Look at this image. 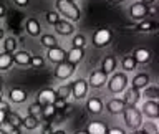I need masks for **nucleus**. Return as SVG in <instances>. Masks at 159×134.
Masks as SVG:
<instances>
[{"mask_svg":"<svg viewBox=\"0 0 159 134\" xmlns=\"http://www.w3.org/2000/svg\"><path fill=\"white\" fill-rule=\"evenodd\" d=\"M84 58V48H71L66 51V61L71 65H78Z\"/></svg>","mask_w":159,"mask_h":134,"instance_id":"23","label":"nucleus"},{"mask_svg":"<svg viewBox=\"0 0 159 134\" xmlns=\"http://www.w3.org/2000/svg\"><path fill=\"white\" fill-rule=\"evenodd\" d=\"M3 50H5V53H15L17 51V40H15L13 37H8V38H5V42H3Z\"/></svg>","mask_w":159,"mask_h":134,"instance_id":"34","label":"nucleus"},{"mask_svg":"<svg viewBox=\"0 0 159 134\" xmlns=\"http://www.w3.org/2000/svg\"><path fill=\"white\" fill-rule=\"evenodd\" d=\"M109 2H113V3H121V2H124V0H109Z\"/></svg>","mask_w":159,"mask_h":134,"instance_id":"51","label":"nucleus"},{"mask_svg":"<svg viewBox=\"0 0 159 134\" xmlns=\"http://www.w3.org/2000/svg\"><path fill=\"white\" fill-rule=\"evenodd\" d=\"M108 126H106V123H103V121H91V123H88V126H86V131L88 134H108Z\"/></svg>","mask_w":159,"mask_h":134,"instance_id":"21","label":"nucleus"},{"mask_svg":"<svg viewBox=\"0 0 159 134\" xmlns=\"http://www.w3.org/2000/svg\"><path fill=\"white\" fill-rule=\"evenodd\" d=\"M5 118H7V113H5V111H0V124L5 123Z\"/></svg>","mask_w":159,"mask_h":134,"instance_id":"48","label":"nucleus"},{"mask_svg":"<svg viewBox=\"0 0 159 134\" xmlns=\"http://www.w3.org/2000/svg\"><path fill=\"white\" fill-rule=\"evenodd\" d=\"M106 111L109 114H113V116H119V114H123V111L126 109V104H124L123 98H111L106 101Z\"/></svg>","mask_w":159,"mask_h":134,"instance_id":"13","label":"nucleus"},{"mask_svg":"<svg viewBox=\"0 0 159 134\" xmlns=\"http://www.w3.org/2000/svg\"><path fill=\"white\" fill-rule=\"evenodd\" d=\"M57 98H61V99H68L71 96V83H66V84H61V86H58L57 89Z\"/></svg>","mask_w":159,"mask_h":134,"instance_id":"30","label":"nucleus"},{"mask_svg":"<svg viewBox=\"0 0 159 134\" xmlns=\"http://www.w3.org/2000/svg\"><path fill=\"white\" fill-rule=\"evenodd\" d=\"M141 96L144 99H154V101H157L159 99V86H156V84H149V86H146L141 91Z\"/></svg>","mask_w":159,"mask_h":134,"instance_id":"26","label":"nucleus"},{"mask_svg":"<svg viewBox=\"0 0 159 134\" xmlns=\"http://www.w3.org/2000/svg\"><path fill=\"white\" fill-rule=\"evenodd\" d=\"M123 121L126 124V127H129L131 131H136V129H141L144 116L141 109H138L136 106H126V109L123 111Z\"/></svg>","mask_w":159,"mask_h":134,"instance_id":"2","label":"nucleus"},{"mask_svg":"<svg viewBox=\"0 0 159 134\" xmlns=\"http://www.w3.org/2000/svg\"><path fill=\"white\" fill-rule=\"evenodd\" d=\"M121 68L124 69V73H131L134 69H138V63L133 58V55H126L121 58Z\"/></svg>","mask_w":159,"mask_h":134,"instance_id":"25","label":"nucleus"},{"mask_svg":"<svg viewBox=\"0 0 159 134\" xmlns=\"http://www.w3.org/2000/svg\"><path fill=\"white\" fill-rule=\"evenodd\" d=\"M47 58H48L52 63H55V65L63 63V61H66V51H65L63 48H60V47L50 48L48 51H47Z\"/></svg>","mask_w":159,"mask_h":134,"instance_id":"17","label":"nucleus"},{"mask_svg":"<svg viewBox=\"0 0 159 134\" xmlns=\"http://www.w3.org/2000/svg\"><path fill=\"white\" fill-rule=\"evenodd\" d=\"M139 2L144 3V5H148V7H149V5H154V3H156V0H139Z\"/></svg>","mask_w":159,"mask_h":134,"instance_id":"46","label":"nucleus"},{"mask_svg":"<svg viewBox=\"0 0 159 134\" xmlns=\"http://www.w3.org/2000/svg\"><path fill=\"white\" fill-rule=\"evenodd\" d=\"M111 42H113V32L109 28H106V27L98 28L96 32L93 33V45L96 48H104V47H108Z\"/></svg>","mask_w":159,"mask_h":134,"instance_id":"4","label":"nucleus"},{"mask_svg":"<svg viewBox=\"0 0 159 134\" xmlns=\"http://www.w3.org/2000/svg\"><path fill=\"white\" fill-rule=\"evenodd\" d=\"M75 69H76V65H71V63H68V61L58 63L57 68H55V78L65 81V79H68V78L73 76Z\"/></svg>","mask_w":159,"mask_h":134,"instance_id":"7","label":"nucleus"},{"mask_svg":"<svg viewBox=\"0 0 159 134\" xmlns=\"http://www.w3.org/2000/svg\"><path fill=\"white\" fill-rule=\"evenodd\" d=\"M8 134H22V132H20V127H10Z\"/></svg>","mask_w":159,"mask_h":134,"instance_id":"47","label":"nucleus"},{"mask_svg":"<svg viewBox=\"0 0 159 134\" xmlns=\"http://www.w3.org/2000/svg\"><path fill=\"white\" fill-rule=\"evenodd\" d=\"M148 17H157V5H149L148 7Z\"/></svg>","mask_w":159,"mask_h":134,"instance_id":"41","label":"nucleus"},{"mask_svg":"<svg viewBox=\"0 0 159 134\" xmlns=\"http://www.w3.org/2000/svg\"><path fill=\"white\" fill-rule=\"evenodd\" d=\"M5 13H7V8H5V5H3V3H0V18H3V17H5Z\"/></svg>","mask_w":159,"mask_h":134,"instance_id":"45","label":"nucleus"},{"mask_svg":"<svg viewBox=\"0 0 159 134\" xmlns=\"http://www.w3.org/2000/svg\"><path fill=\"white\" fill-rule=\"evenodd\" d=\"M108 134H128V132L124 131L123 127H119V126H114V127H109V129H108Z\"/></svg>","mask_w":159,"mask_h":134,"instance_id":"40","label":"nucleus"},{"mask_svg":"<svg viewBox=\"0 0 159 134\" xmlns=\"http://www.w3.org/2000/svg\"><path fill=\"white\" fill-rule=\"evenodd\" d=\"M15 5H18V7H27V5L30 3V0H13Z\"/></svg>","mask_w":159,"mask_h":134,"instance_id":"43","label":"nucleus"},{"mask_svg":"<svg viewBox=\"0 0 159 134\" xmlns=\"http://www.w3.org/2000/svg\"><path fill=\"white\" fill-rule=\"evenodd\" d=\"M0 134H8L7 131H3V129H0Z\"/></svg>","mask_w":159,"mask_h":134,"instance_id":"55","label":"nucleus"},{"mask_svg":"<svg viewBox=\"0 0 159 134\" xmlns=\"http://www.w3.org/2000/svg\"><path fill=\"white\" fill-rule=\"evenodd\" d=\"M141 89H136L133 86H128L124 89V94H123V101L126 106H136V104L141 101Z\"/></svg>","mask_w":159,"mask_h":134,"instance_id":"12","label":"nucleus"},{"mask_svg":"<svg viewBox=\"0 0 159 134\" xmlns=\"http://www.w3.org/2000/svg\"><path fill=\"white\" fill-rule=\"evenodd\" d=\"M129 83H131L133 88L141 89V91H143V89L146 88V86H149V84H151V76H149L148 73L141 71V73H136V74H134L133 79H131Z\"/></svg>","mask_w":159,"mask_h":134,"instance_id":"14","label":"nucleus"},{"mask_svg":"<svg viewBox=\"0 0 159 134\" xmlns=\"http://www.w3.org/2000/svg\"><path fill=\"white\" fill-rule=\"evenodd\" d=\"M131 55H133V58L136 60L138 65H148L152 60V51H151V50H148V48H143V47L136 48Z\"/></svg>","mask_w":159,"mask_h":134,"instance_id":"15","label":"nucleus"},{"mask_svg":"<svg viewBox=\"0 0 159 134\" xmlns=\"http://www.w3.org/2000/svg\"><path fill=\"white\" fill-rule=\"evenodd\" d=\"M71 2H75V0H71Z\"/></svg>","mask_w":159,"mask_h":134,"instance_id":"57","label":"nucleus"},{"mask_svg":"<svg viewBox=\"0 0 159 134\" xmlns=\"http://www.w3.org/2000/svg\"><path fill=\"white\" fill-rule=\"evenodd\" d=\"M53 106L57 108V111H61V109H65V108L68 106V104H66V99L57 98V99H55V103H53Z\"/></svg>","mask_w":159,"mask_h":134,"instance_id":"39","label":"nucleus"},{"mask_svg":"<svg viewBox=\"0 0 159 134\" xmlns=\"http://www.w3.org/2000/svg\"><path fill=\"white\" fill-rule=\"evenodd\" d=\"M57 12L60 15H63L65 20H70V22H80L81 18V10L75 2L71 0H57Z\"/></svg>","mask_w":159,"mask_h":134,"instance_id":"1","label":"nucleus"},{"mask_svg":"<svg viewBox=\"0 0 159 134\" xmlns=\"http://www.w3.org/2000/svg\"><path fill=\"white\" fill-rule=\"evenodd\" d=\"M12 58H13V63L18 65V66H28L30 60H32V53L25 51V50H20V51H15L12 55Z\"/></svg>","mask_w":159,"mask_h":134,"instance_id":"22","label":"nucleus"},{"mask_svg":"<svg viewBox=\"0 0 159 134\" xmlns=\"http://www.w3.org/2000/svg\"><path fill=\"white\" fill-rule=\"evenodd\" d=\"M129 84V78L124 71H114L111 74V78H108V91L111 94H119V93H124V89L128 88Z\"/></svg>","mask_w":159,"mask_h":134,"instance_id":"3","label":"nucleus"},{"mask_svg":"<svg viewBox=\"0 0 159 134\" xmlns=\"http://www.w3.org/2000/svg\"><path fill=\"white\" fill-rule=\"evenodd\" d=\"M75 134H88V132H86V131H76Z\"/></svg>","mask_w":159,"mask_h":134,"instance_id":"54","label":"nucleus"},{"mask_svg":"<svg viewBox=\"0 0 159 134\" xmlns=\"http://www.w3.org/2000/svg\"><path fill=\"white\" fill-rule=\"evenodd\" d=\"M45 63V60L40 56V55H32V60H30V66L33 68H42Z\"/></svg>","mask_w":159,"mask_h":134,"instance_id":"38","label":"nucleus"},{"mask_svg":"<svg viewBox=\"0 0 159 134\" xmlns=\"http://www.w3.org/2000/svg\"><path fill=\"white\" fill-rule=\"evenodd\" d=\"M42 134H53V127H52V124H47V126L43 127V131H42Z\"/></svg>","mask_w":159,"mask_h":134,"instance_id":"44","label":"nucleus"},{"mask_svg":"<svg viewBox=\"0 0 159 134\" xmlns=\"http://www.w3.org/2000/svg\"><path fill=\"white\" fill-rule=\"evenodd\" d=\"M133 30L138 33H152L156 30H159V22L157 20H152V18H144L134 25Z\"/></svg>","mask_w":159,"mask_h":134,"instance_id":"9","label":"nucleus"},{"mask_svg":"<svg viewBox=\"0 0 159 134\" xmlns=\"http://www.w3.org/2000/svg\"><path fill=\"white\" fill-rule=\"evenodd\" d=\"M133 134H146V132H144V131H143V129H136V131H134Z\"/></svg>","mask_w":159,"mask_h":134,"instance_id":"50","label":"nucleus"},{"mask_svg":"<svg viewBox=\"0 0 159 134\" xmlns=\"http://www.w3.org/2000/svg\"><path fill=\"white\" fill-rule=\"evenodd\" d=\"M103 109H104V103H103L101 98L93 96V98H89L88 101H86V111H88L89 114H93V116L101 114Z\"/></svg>","mask_w":159,"mask_h":134,"instance_id":"16","label":"nucleus"},{"mask_svg":"<svg viewBox=\"0 0 159 134\" xmlns=\"http://www.w3.org/2000/svg\"><path fill=\"white\" fill-rule=\"evenodd\" d=\"M157 17H159V5H157Z\"/></svg>","mask_w":159,"mask_h":134,"instance_id":"56","label":"nucleus"},{"mask_svg":"<svg viewBox=\"0 0 159 134\" xmlns=\"http://www.w3.org/2000/svg\"><path fill=\"white\" fill-rule=\"evenodd\" d=\"M141 129L146 134H159V124L156 121H152V119H151V121H144Z\"/></svg>","mask_w":159,"mask_h":134,"instance_id":"31","label":"nucleus"},{"mask_svg":"<svg viewBox=\"0 0 159 134\" xmlns=\"http://www.w3.org/2000/svg\"><path fill=\"white\" fill-rule=\"evenodd\" d=\"M22 121H23V118H20V114L13 113V111H8L7 118H5V123H7L10 127H20L22 126Z\"/></svg>","mask_w":159,"mask_h":134,"instance_id":"27","label":"nucleus"},{"mask_svg":"<svg viewBox=\"0 0 159 134\" xmlns=\"http://www.w3.org/2000/svg\"><path fill=\"white\" fill-rule=\"evenodd\" d=\"M25 27H27L28 35H32V37H40L42 35V25H40V22L37 18H28Z\"/></svg>","mask_w":159,"mask_h":134,"instance_id":"24","label":"nucleus"},{"mask_svg":"<svg viewBox=\"0 0 159 134\" xmlns=\"http://www.w3.org/2000/svg\"><path fill=\"white\" fill-rule=\"evenodd\" d=\"M45 18H47V22H48L50 25H55V23L60 22V13L55 12V10H50V12L45 13Z\"/></svg>","mask_w":159,"mask_h":134,"instance_id":"37","label":"nucleus"},{"mask_svg":"<svg viewBox=\"0 0 159 134\" xmlns=\"http://www.w3.org/2000/svg\"><path fill=\"white\" fill-rule=\"evenodd\" d=\"M55 32L58 35H61V37H68V35H71L75 32V25L73 22H70V20H60L58 23L53 25Z\"/></svg>","mask_w":159,"mask_h":134,"instance_id":"18","label":"nucleus"},{"mask_svg":"<svg viewBox=\"0 0 159 134\" xmlns=\"http://www.w3.org/2000/svg\"><path fill=\"white\" fill-rule=\"evenodd\" d=\"M88 86L89 88H93V89H99V88H103V86H106V83H108V74L103 71V69H94V71L89 73V76H88Z\"/></svg>","mask_w":159,"mask_h":134,"instance_id":"5","label":"nucleus"},{"mask_svg":"<svg viewBox=\"0 0 159 134\" xmlns=\"http://www.w3.org/2000/svg\"><path fill=\"white\" fill-rule=\"evenodd\" d=\"M84 45H86V37L81 33L75 35L71 40V48H84Z\"/></svg>","mask_w":159,"mask_h":134,"instance_id":"35","label":"nucleus"},{"mask_svg":"<svg viewBox=\"0 0 159 134\" xmlns=\"http://www.w3.org/2000/svg\"><path fill=\"white\" fill-rule=\"evenodd\" d=\"M141 113L148 119H159V103L154 99H144L141 104Z\"/></svg>","mask_w":159,"mask_h":134,"instance_id":"6","label":"nucleus"},{"mask_svg":"<svg viewBox=\"0 0 159 134\" xmlns=\"http://www.w3.org/2000/svg\"><path fill=\"white\" fill-rule=\"evenodd\" d=\"M116 68H118V58H116V56H113V55H108V56L103 58V61H101V69L108 74V76L116 71Z\"/></svg>","mask_w":159,"mask_h":134,"instance_id":"19","label":"nucleus"},{"mask_svg":"<svg viewBox=\"0 0 159 134\" xmlns=\"http://www.w3.org/2000/svg\"><path fill=\"white\" fill-rule=\"evenodd\" d=\"M55 99H57V91L52 88H45L40 89L37 93V103L40 106H48V104H53Z\"/></svg>","mask_w":159,"mask_h":134,"instance_id":"11","label":"nucleus"},{"mask_svg":"<svg viewBox=\"0 0 159 134\" xmlns=\"http://www.w3.org/2000/svg\"><path fill=\"white\" fill-rule=\"evenodd\" d=\"M13 65V58L10 53H0V71H7V69Z\"/></svg>","mask_w":159,"mask_h":134,"instance_id":"29","label":"nucleus"},{"mask_svg":"<svg viewBox=\"0 0 159 134\" xmlns=\"http://www.w3.org/2000/svg\"><path fill=\"white\" fill-rule=\"evenodd\" d=\"M3 38V28H0V40Z\"/></svg>","mask_w":159,"mask_h":134,"instance_id":"53","label":"nucleus"},{"mask_svg":"<svg viewBox=\"0 0 159 134\" xmlns=\"http://www.w3.org/2000/svg\"><path fill=\"white\" fill-rule=\"evenodd\" d=\"M22 126L25 129H28V131H33V129L38 127V119L33 118V116H30V114H27V116L23 118V121H22Z\"/></svg>","mask_w":159,"mask_h":134,"instance_id":"32","label":"nucleus"},{"mask_svg":"<svg viewBox=\"0 0 159 134\" xmlns=\"http://www.w3.org/2000/svg\"><path fill=\"white\" fill-rule=\"evenodd\" d=\"M88 89H89V86H88L86 79L78 78L76 81L71 83V96L75 99H78V101H80V99H84V98H86V94H88Z\"/></svg>","mask_w":159,"mask_h":134,"instance_id":"8","label":"nucleus"},{"mask_svg":"<svg viewBox=\"0 0 159 134\" xmlns=\"http://www.w3.org/2000/svg\"><path fill=\"white\" fill-rule=\"evenodd\" d=\"M128 15H129V18L141 22V20H144V18L148 17V5H144V3H141V2H136V3L129 5Z\"/></svg>","mask_w":159,"mask_h":134,"instance_id":"10","label":"nucleus"},{"mask_svg":"<svg viewBox=\"0 0 159 134\" xmlns=\"http://www.w3.org/2000/svg\"><path fill=\"white\" fill-rule=\"evenodd\" d=\"M55 114H57V108L53 106V104H48V106H43L42 109V118L45 119V121H52V119L55 118Z\"/></svg>","mask_w":159,"mask_h":134,"instance_id":"33","label":"nucleus"},{"mask_svg":"<svg viewBox=\"0 0 159 134\" xmlns=\"http://www.w3.org/2000/svg\"><path fill=\"white\" fill-rule=\"evenodd\" d=\"M27 98H28V94H27V91L25 89H22V88H12L8 91V99L12 103H15V104H22V103H25L27 101Z\"/></svg>","mask_w":159,"mask_h":134,"instance_id":"20","label":"nucleus"},{"mask_svg":"<svg viewBox=\"0 0 159 134\" xmlns=\"http://www.w3.org/2000/svg\"><path fill=\"white\" fill-rule=\"evenodd\" d=\"M40 43H42L47 50L58 47V45H57V43H58V42H57V38H55L53 35H50V33H43V35H40Z\"/></svg>","mask_w":159,"mask_h":134,"instance_id":"28","label":"nucleus"},{"mask_svg":"<svg viewBox=\"0 0 159 134\" xmlns=\"http://www.w3.org/2000/svg\"><path fill=\"white\" fill-rule=\"evenodd\" d=\"M0 99H2V78H0Z\"/></svg>","mask_w":159,"mask_h":134,"instance_id":"52","label":"nucleus"},{"mask_svg":"<svg viewBox=\"0 0 159 134\" xmlns=\"http://www.w3.org/2000/svg\"><path fill=\"white\" fill-rule=\"evenodd\" d=\"M0 111H5V113L10 111V104L7 101H3V99H0Z\"/></svg>","mask_w":159,"mask_h":134,"instance_id":"42","label":"nucleus"},{"mask_svg":"<svg viewBox=\"0 0 159 134\" xmlns=\"http://www.w3.org/2000/svg\"><path fill=\"white\" fill-rule=\"evenodd\" d=\"M53 134H66L63 131V129H57V131H53Z\"/></svg>","mask_w":159,"mask_h":134,"instance_id":"49","label":"nucleus"},{"mask_svg":"<svg viewBox=\"0 0 159 134\" xmlns=\"http://www.w3.org/2000/svg\"><path fill=\"white\" fill-rule=\"evenodd\" d=\"M42 109H43V106H40V104L35 101V103H32V104L28 106V114L38 119L40 116H42Z\"/></svg>","mask_w":159,"mask_h":134,"instance_id":"36","label":"nucleus"},{"mask_svg":"<svg viewBox=\"0 0 159 134\" xmlns=\"http://www.w3.org/2000/svg\"><path fill=\"white\" fill-rule=\"evenodd\" d=\"M157 103H159V99H157Z\"/></svg>","mask_w":159,"mask_h":134,"instance_id":"58","label":"nucleus"}]
</instances>
